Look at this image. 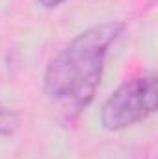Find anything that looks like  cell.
<instances>
[{
  "instance_id": "obj_1",
  "label": "cell",
  "mask_w": 158,
  "mask_h": 159,
  "mask_svg": "<svg viewBox=\"0 0 158 159\" xmlns=\"http://www.w3.org/2000/svg\"><path fill=\"white\" fill-rule=\"evenodd\" d=\"M123 30L125 24L117 20L95 24L75 35L48 61L43 89L62 117L77 119L95 100L110 46Z\"/></svg>"
},
{
  "instance_id": "obj_2",
  "label": "cell",
  "mask_w": 158,
  "mask_h": 159,
  "mask_svg": "<svg viewBox=\"0 0 158 159\" xmlns=\"http://www.w3.org/2000/svg\"><path fill=\"white\" fill-rule=\"evenodd\" d=\"M158 104L156 74L145 72L126 80L104 100L101 124L108 131H121L147 120Z\"/></svg>"
},
{
  "instance_id": "obj_3",
  "label": "cell",
  "mask_w": 158,
  "mask_h": 159,
  "mask_svg": "<svg viewBox=\"0 0 158 159\" xmlns=\"http://www.w3.org/2000/svg\"><path fill=\"white\" fill-rule=\"evenodd\" d=\"M21 124V117L15 109L0 104V137H11Z\"/></svg>"
},
{
  "instance_id": "obj_4",
  "label": "cell",
  "mask_w": 158,
  "mask_h": 159,
  "mask_svg": "<svg viewBox=\"0 0 158 159\" xmlns=\"http://www.w3.org/2000/svg\"><path fill=\"white\" fill-rule=\"evenodd\" d=\"M65 2H69V0H37V6L43 9H56V7L63 6Z\"/></svg>"
}]
</instances>
